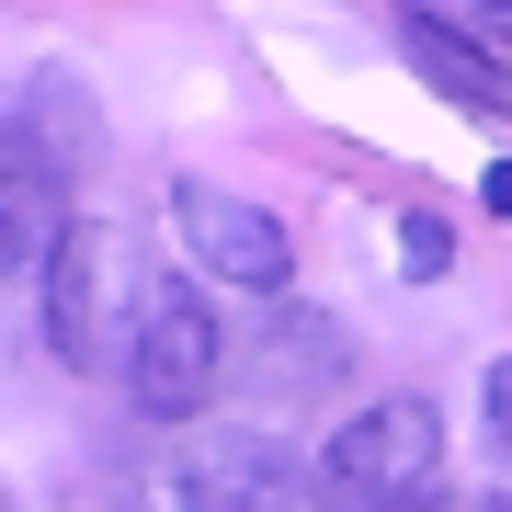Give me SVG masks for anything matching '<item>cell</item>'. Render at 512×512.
I'll return each instance as SVG.
<instances>
[{
  "label": "cell",
  "instance_id": "6da1fadb",
  "mask_svg": "<svg viewBox=\"0 0 512 512\" xmlns=\"http://www.w3.org/2000/svg\"><path fill=\"white\" fill-rule=\"evenodd\" d=\"M114 330H126V399H137L148 421H194L205 399H217L228 330H217V308H205L183 274H137Z\"/></svg>",
  "mask_w": 512,
  "mask_h": 512
},
{
  "label": "cell",
  "instance_id": "277c9868",
  "mask_svg": "<svg viewBox=\"0 0 512 512\" xmlns=\"http://www.w3.org/2000/svg\"><path fill=\"white\" fill-rule=\"evenodd\" d=\"M171 239L194 251V274H217L239 296H285V274H296V239H285L274 205H251L228 183H194V171L171 183Z\"/></svg>",
  "mask_w": 512,
  "mask_h": 512
},
{
  "label": "cell",
  "instance_id": "5bb4252c",
  "mask_svg": "<svg viewBox=\"0 0 512 512\" xmlns=\"http://www.w3.org/2000/svg\"><path fill=\"white\" fill-rule=\"evenodd\" d=\"M478 512H512V490H490V501H478Z\"/></svg>",
  "mask_w": 512,
  "mask_h": 512
},
{
  "label": "cell",
  "instance_id": "52a82bcc",
  "mask_svg": "<svg viewBox=\"0 0 512 512\" xmlns=\"http://www.w3.org/2000/svg\"><path fill=\"white\" fill-rule=\"evenodd\" d=\"M35 285H46V353H57L69 376L103 365V342H114V330H103V228H69Z\"/></svg>",
  "mask_w": 512,
  "mask_h": 512
},
{
  "label": "cell",
  "instance_id": "7c38bea8",
  "mask_svg": "<svg viewBox=\"0 0 512 512\" xmlns=\"http://www.w3.org/2000/svg\"><path fill=\"white\" fill-rule=\"evenodd\" d=\"M478 205H490V217H512V160H490V183H478Z\"/></svg>",
  "mask_w": 512,
  "mask_h": 512
},
{
  "label": "cell",
  "instance_id": "5b68a950",
  "mask_svg": "<svg viewBox=\"0 0 512 512\" xmlns=\"http://www.w3.org/2000/svg\"><path fill=\"white\" fill-rule=\"evenodd\" d=\"M387 35H399V57L433 80L444 103H467V114H490V126H512V57H490L467 23H444V12H421V0H410Z\"/></svg>",
  "mask_w": 512,
  "mask_h": 512
},
{
  "label": "cell",
  "instance_id": "8992f818",
  "mask_svg": "<svg viewBox=\"0 0 512 512\" xmlns=\"http://www.w3.org/2000/svg\"><path fill=\"white\" fill-rule=\"evenodd\" d=\"M57 239H69V217H57V171L46 148L23 126H0V285H35L57 262Z\"/></svg>",
  "mask_w": 512,
  "mask_h": 512
},
{
  "label": "cell",
  "instance_id": "7a4b0ae2",
  "mask_svg": "<svg viewBox=\"0 0 512 512\" xmlns=\"http://www.w3.org/2000/svg\"><path fill=\"white\" fill-rule=\"evenodd\" d=\"M433 478H444V410L433 399H376V410L330 421V444H319V490L353 512H410V501H433Z\"/></svg>",
  "mask_w": 512,
  "mask_h": 512
},
{
  "label": "cell",
  "instance_id": "8fae6325",
  "mask_svg": "<svg viewBox=\"0 0 512 512\" xmlns=\"http://www.w3.org/2000/svg\"><path fill=\"white\" fill-rule=\"evenodd\" d=\"M478 410H490V444H501V456H512V353H501L490 376H478Z\"/></svg>",
  "mask_w": 512,
  "mask_h": 512
},
{
  "label": "cell",
  "instance_id": "3957f363",
  "mask_svg": "<svg viewBox=\"0 0 512 512\" xmlns=\"http://www.w3.org/2000/svg\"><path fill=\"white\" fill-rule=\"evenodd\" d=\"M171 501H183V512H308L319 501V467L296 456L285 433H262V421H205V433L183 444Z\"/></svg>",
  "mask_w": 512,
  "mask_h": 512
},
{
  "label": "cell",
  "instance_id": "30bf717a",
  "mask_svg": "<svg viewBox=\"0 0 512 512\" xmlns=\"http://www.w3.org/2000/svg\"><path fill=\"white\" fill-rule=\"evenodd\" d=\"M444 262H456V228H444L433 205H410V217H399V274H410V285H433Z\"/></svg>",
  "mask_w": 512,
  "mask_h": 512
},
{
  "label": "cell",
  "instance_id": "4fadbf2b",
  "mask_svg": "<svg viewBox=\"0 0 512 512\" xmlns=\"http://www.w3.org/2000/svg\"><path fill=\"white\" fill-rule=\"evenodd\" d=\"M478 23H490V35H512V0H478Z\"/></svg>",
  "mask_w": 512,
  "mask_h": 512
},
{
  "label": "cell",
  "instance_id": "ba28073f",
  "mask_svg": "<svg viewBox=\"0 0 512 512\" xmlns=\"http://www.w3.org/2000/svg\"><path fill=\"white\" fill-rule=\"evenodd\" d=\"M12 126L46 148V171H57V183H80V171H92V148H103V114H92V92H80L69 69H46L35 92H23V114H12Z\"/></svg>",
  "mask_w": 512,
  "mask_h": 512
},
{
  "label": "cell",
  "instance_id": "9c48e42d",
  "mask_svg": "<svg viewBox=\"0 0 512 512\" xmlns=\"http://www.w3.org/2000/svg\"><path fill=\"white\" fill-rule=\"evenodd\" d=\"M274 365H285L296 387L342 376V342H330V319H274Z\"/></svg>",
  "mask_w": 512,
  "mask_h": 512
},
{
  "label": "cell",
  "instance_id": "9a60e30c",
  "mask_svg": "<svg viewBox=\"0 0 512 512\" xmlns=\"http://www.w3.org/2000/svg\"><path fill=\"white\" fill-rule=\"evenodd\" d=\"M410 512H421V501H410Z\"/></svg>",
  "mask_w": 512,
  "mask_h": 512
}]
</instances>
